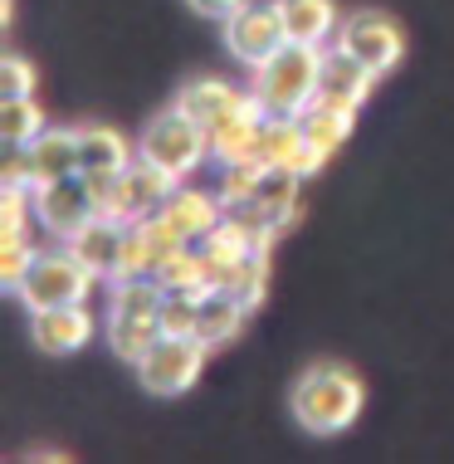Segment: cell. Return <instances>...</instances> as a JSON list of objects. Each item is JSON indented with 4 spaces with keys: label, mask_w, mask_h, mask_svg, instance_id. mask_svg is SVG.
Listing matches in <instances>:
<instances>
[{
    "label": "cell",
    "mask_w": 454,
    "mask_h": 464,
    "mask_svg": "<svg viewBox=\"0 0 454 464\" xmlns=\"http://www.w3.org/2000/svg\"><path fill=\"white\" fill-rule=\"evenodd\" d=\"M186 5H191L196 15H206V20H230L239 5H249V0H186Z\"/></svg>",
    "instance_id": "obj_30"
},
{
    "label": "cell",
    "mask_w": 454,
    "mask_h": 464,
    "mask_svg": "<svg viewBox=\"0 0 454 464\" xmlns=\"http://www.w3.org/2000/svg\"><path fill=\"white\" fill-rule=\"evenodd\" d=\"M245 93L249 89H235V83H225V79H191L181 93H176V108H181L186 118H196L200 128L210 132V122H220Z\"/></svg>",
    "instance_id": "obj_20"
},
{
    "label": "cell",
    "mask_w": 454,
    "mask_h": 464,
    "mask_svg": "<svg viewBox=\"0 0 454 464\" xmlns=\"http://www.w3.org/2000/svg\"><path fill=\"white\" fill-rule=\"evenodd\" d=\"M137 157L157 161L161 171H171L176 181H186L191 171H200L210 161V132L171 103L167 112H157V118L142 128V137H137Z\"/></svg>",
    "instance_id": "obj_3"
},
{
    "label": "cell",
    "mask_w": 454,
    "mask_h": 464,
    "mask_svg": "<svg viewBox=\"0 0 454 464\" xmlns=\"http://www.w3.org/2000/svg\"><path fill=\"white\" fill-rule=\"evenodd\" d=\"M264 118H269V112H264V103L255 98V89H249L220 122H210V157H216L220 167L225 161H239V157H255Z\"/></svg>",
    "instance_id": "obj_13"
},
{
    "label": "cell",
    "mask_w": 454,
    "mask_h": 464,
    "mask_svg": "<svg viewBox=\"0 0 454 464\" xmlns=\"http://www.w3.org/2000/svg\"><path fill=\"white\" fill-rule=\"evenodd\" d=\"M161 313H122V308H108V343L112 353H118L122 362H142L151 347L161 343Z\"/></svg>",
    "instance_id": "obj_18"
},
{
    "label": "cell",
    "mask_w": 454,
    "mask_h": 464,
    "mask_svg": "<svg viewBox=\"0 0 454 464\" xmlns=\"http://www.w3.org/2000/svg\"><path fill=\"white\" fill-rule=\"evenodd\" d=\"M372 89H376V73L362 64L357 54H347L343 44H323V69H318V98L323 103L357 112L372 98Z\"/></svg>",
    "instance_id": "obj_11"
},
{
    "label": "cell",
    "mask_w": 454,
    "mask_h": 464,
    "mask_svg": "<svg viewBox=\"0 0 454 464\" xmlns=\"http://www.w3.org/2000/svg\"><path fill=\"white\" fill-rule=\"evenodd\" d=\"M298 122H303V137H308L318 152L333 157L337 147L352 137V128H357V112L352 108H337V103H323V98H313L308 108L298 112Z\"/></svg>",
    "instance_id": "obj_22"
},
{
    "label": "cell",
    "mask_w": 454,
    "mask_h": 464,
    "mask_svg": "<svg viewBox=\"0 0 454 464\" xmlns=\"http://www.w3.org/2000/svg\"><path fill=\"white\" fill-rule=\"evenodd\" d=\"M347 54H357L362 64H367L376 79L382 73H391L406 59V30H401L391 15H382V10H357V15H343V30H337V40Z\"/></svg>",
    "instance_id": "obj_7"
},
{
    "label": "cell",
    "mask_w": 454,
    "mask_h": 464,
    "mask_svg": "<svg viewBox=\"0 0 454 464\" xmlns=\"http://www.w3.org/2000/svg\"><path fill=\"white\" fill-rule=\"evenodd\" d=\"M255 157L264 167H288V171H298V177H313L327 161V152H318V147L303 137V122L288 118V112H269V118H264Z\"/></svg>",
    "instance_id": "obj_10"
},
{
    "label": "cell",
    "mask_w": 454,
    "mask_h": 464,
    "mask_svg": "<svg viewBox=\"0 0 454 464\" xmlns=\"http://www.w3.org/2000/svg\"><path fill=\"white\" fill-rule=\"evenodd\" d=\"M93 216H103V196H98L93 177H83V171L34 186V220H40L54 240L79 235Z\"/></svg>",
    "instance_id": "obj_6"
},
{
    "label": "cell",
    "mask_w": 454,
    "mask_h": 464,
    "mask_svg": "<svg viewBox=\"0 0 454 464\" xmlns=\"http://www.w3.org/2000/svg\"><path fill=\"white\" fill-rule=\"evenodd\" d=\"M34 83H40V73H34L30 59H20V54L0 59V98H24Z\"/></svg>",
    "instance_id": "obj_28"
},
{
    "label": "cell",
    "mask_w": 454,
    "mask_h": 464,
    "mask_svg": "<svg viewBox=\"0 0 454 464\" xmlns=\"http://www.w3.org/2000/svg\"><path fill=\"white\" fill-rule=\"evenodd\" d=\"M30 318H34V343H40V353H49V357L79 353V347H88L98 333V318L88 313V304L40 308V313H30Z\"/></svg>",
    "instance_id": "obj_12"
},
{
    "label": "cell",
    "mask_w": 454,
    "mask_h": 464,
    "mask_svg": "<svg viewBox=\"0 0 454 464\" xmlns=\"http://www.w3.org/2000/svg\"><path fill=\"white\" fill-rule=\"evenodd\" d=\"M200 298H206V294H167V304H161V333H171V337H196Z\"/></svg>",
    "instance_id": "obj_27"
},
{
    "label": "cell",
    "mask_w": 454,
    "mask_h": 464,
    "mask_svg": "<svg viewBox=\"0 0 454 464\" xmlns=\"http://www.w3.org/2000/svg\"><path fill=\"white\" fill-rule=\"evenodd\" d=\"M264 161L259 157H239V161H225L220 167V186L216 191L225 196V206H239V200H249L259 191V181H264Z\"/></svg>",
    "instance_id": "obj_25"
},
{
    "label": "cell",
    "mask_w": 454,
    "mask_h": 464,
    "mask_svg": "<svg viewBox=\"0 0 454 464\" xmlns=\"http://www.w3.org/2000/svg\"><path fill=\"white\" fill-rule=\"evenodd\" d=\"M288 406H294V420L308 435H343L367 406V386H362L357 372L337 367V362H318L294 382Z\"/></svg>",
    "instance_id": "obj_1"
},
{
    "label": "cell",
    "mask_w": 454,
    "mask_h": 464,
    "mask_svg": "<svg viewBox=\"0 0 454 464\" xmlns=\"http://www.w3.org/2000/svg\"><path fill=\"white\" fill-rule=\"evenodd\" d=\"M225 44H230V54L239 59V64H249V69H259L269 54H279V49L288 44V34H284V15H279V5H239L230 20H225Z\"/></svg>",
    "instance_id": "obj_9"
},
{
    "label": "cell",
    "mask_w": 454,
    "mask_h": 464,
    "mask_svg": "<svg viewBox=\"0 0 454 464\" xmlns=\"http://www.w3.org/2000/svg\"><path fill=\"white\" fill-rule=\"evenodd\" d=\"M161 216H167L176 230L186 235V240L200 245L225 220V196L220 191H200V186H176L171 200L161 206Z\"/></svg>",
    "instance_id": "obj_15"
},
{
    "label": "cell",
    "mask_w": 454,
    "mask_h": 464,
    "mask_svg": "<svg viewBox=\"0 0 454 464\" xmlns=\"http://www.w3.org/2000/svg\"><path fill=\"white\" fill-rule=\"evenodd\" d=\"M30 167H34V186L83 171L79 167V132H73V128H44L30 142Z\"/></svg>",
    "instance_id": "obj_19"
},
{
    "label": "cell",
    "mask_w": 454,
    "mask_h": 464,
    "mask_svg": "<svg viewBox=\"0 0 454 464\" xmlns=\"http://www.w3.org/2000/svg\"><path fill=\"white\" fill-rule=\"evenodd\" d=\"M318 69H323V49L318 44H294L288 40L279 54H269L255 69V98L264 103V112H288L298 118L303 108L318 98Z\"/></svg>",
    "instance_id": "obj_2"
},
{
    "label": "cell",
    "mask_w": 454,
    "mask_h": 464,
    "mask_svg": "<svg viewBox=\"0 0 454 464\" xmlns=\"http://www.w3.org/2000/svg\"><path fill=\"white\" fill-rule=\"evenodd\" d=\"M79 132V167L88 177H118L128 161H137V147L122 137L118 128H98V122H88V128H73Z\"/></svg>",
    "instance_id": "obj_17"
},
{
    "label": "cell",
    "mask_w": 454,
    "mask_h": 464,
    "mask_svg": "<svg viewBox=\"0 0 454 464\" xmlns=\"http://www.w3.org/2000/svg\"><path fill=\"white\" fill-rule=\"evenodd\" d=\"M284 15V34L294 44H333L337 30H343V10L337 0H274Z\"/></svg>",
    "instance_id": "obj_14"
},
{
    "label": "cell",
    "mask_w": 454,
    "mask_h": 464,
    "mask_svg": "<svg viewBox=\"0 0 454 464\" xmlns=\"http://www.w3.org/2000/svg\"><path fill=\"white\" fill-rule=\"evenodd\" d=\"M122 235H128V225H118L112 216H93L79 235H69L64 245L98 274V279H112V274H118V259H122Z\"/></svg>",
    "instance_id": "obj_16"
},
{
    "label": "cell",
    "mask_w": 454,
    "mask_h": 464,
    "mask_svg": "<svg viewBox=\"0 0 454 464\" xmlns=\"http://www.w3.org/2000/svg\"><path fill=\"white\" fill-rule=\"evenodd\" d=\"M206 343H196V337H161L151 353L137 362V382L147 386L151 396H181L196 386L200 367H206Z\"/></svg>",
    "instance_id": "obj_8"
},
{
    "label": "cell",
    "mask_w": 454,
    "mask_h": 464,
    "mask_svg": "<svg viewBox=\"0 0 454 464\" xmlns=\"http://www.w3.org/2000/svg\"><path fill=\"white\" fill-rule=\"evenodd\" d=\"M220 288H225V294H235L239 304L255 313L264 304V294H269V249H255V255H245L239 265L220 269Z\"/></svg>",
    "instance_id": "obj_23"
},
{
    "label": "cell",
    "mask_w": 454,
    "mask_h": 464,
    "mask_svg": "<svg viewBox=\"0 0 454 464\" xmlns=\"http://www.w3.org/2000/svg\"><path fill=\"white\" fill-rule=\"evenodd\" d=\"M93 186H98V196H103V216H112L118 225H137V220L157 216L181 181H176L171 171H161L157 161L137 157V161H128V167L118 171V177H103V181L93 177Z\"/></svg>",
    "instance_id": "obj_4"
},
{
    "label": "cell",
    "mask_w": 454,
    "mask_h": 464,
    "mask_svg": "<svg viewBox=\"0 0 454 464\" xmlns=\"http://www.w3.org/2000/svg\"><path fill=\"white\" fill-rule=\"evenodd\" d=\"M93 284H98V274L64 245V249H44V255H34V265L20 279L15 298L30 313H40V308H59V304H88Z\"/></svg>",
    "instance_id": "obj_5"
},
{
    "label": "cell",
    "mask_w": 454,
    "mask_h": 464,
    "mask_svg": "<svg viewBox=\"0 0 454 464\" xmlns=\"http://www.w3.org/2000/svg\"><path fill=\"white\" fill-rule=\"evenodd\" d=\"M245 304H239L235 294H225V288H216V294L200 298V323H196V343L206 347H225L235 343L239 328H245Z\"/></svg>",
    "instance_id": "obj_21"
},
{
    "label": "cell",
    "mask_w": 454,
    "mask_h": 464,
    "mask_svg": "<svg viewBox=\"0 0 454 464\" xmlns=\"http://www.w3.org/2000/svg\"><path fill=\"white\" fill-rule=\"evenodd\" d=\"M34 255H40V249H34L30 240H24V235H0V284H5L10 294H15L20 279L30 274Z\"/></svg>",
    "instance_id": "obj_26"
},
{
    "label": "cell",
    "mask_w": 454,
    "mask_h": 464,
    "mask_svg": "<svg viewBox=\"0 0 454 464\" xmlns=\"http://www.w3.org/2000/svg\"><path fill=\"white\" fill-rule=\"evenodd\" d=\"M40 132H44V112L30 93L24 98H0V137H5V142L30 147Z\"/></svg>",
    "instance_id": "obj_24"
},
{
    "label": "cell",
    "mask_w": 454,
    "mask_h": 464,
    "mask_svg": "<svg viewBox=\"0 0 454 464\" xmlns=\"http://www.w3.org/2000/svg\"><path fill=\"white\" fill-rule=\"evenodd\" d=\"M0 186H34L30 147H15V142H5V161H0Z\"/></svg>",
    "instance_id": "obj_29"
}]
</instances>
